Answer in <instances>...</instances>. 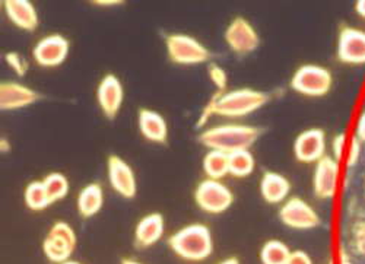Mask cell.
<instances>
[{"label":"cell","mask_w":365,"mask_h":264,"mask_svg":"<svg viewBox=\"0 0 365 264\" xmlns=\"http://www.w3.org/2000/svg\"><path fill=\"white\" fill-rule=\"evenodd\" d=\"M263 130L250 125H220L205 129L199 133L197 140L207 151H221L232 154L242 149H252Z\"/></svg>","instance_id":"1"},{"label":"cell","mask_w":365,"mask_h":264,"mask_svg":"<svg viewBox=\"0 0 365 264\" xmlns=\"http://www.w3.org/2000/svg\"><path fill=\"white\" fill-rule=\"evenodd\" d=\"M170 250L181 260L200 263L214 253V237L203 223H190L182 226L168 238Z\"/></svg>","instance_id":"2"},{"label":"cell","mask_w":365,"mask_h":264,"mask_svg":"<svg viewBox=\"0 0 365 264\" xmlns=\"http://www.w3.org/2000/svg\"><path fill=\"white\" fill-rule=\"evenodd\" d=\"M215 105V115L227 117V119H242L255 114L263 108L270 97L264 91L253 90V88H240L227 93H215L210 97Z\"/></svg>","instance_id":"3"},{"label":"cell","mask_w":365,"mask_h":264,"mask_svg":"<svg viewBox=\"0 0 365 264\" xmlns=\"http://www.w3.org/2000/svg\"><path fill=\"white\" fill-rule=\"evenodd\" d=\"M168 60L177 66H199L210 60L209 48L189 34L174 33L165 37Z\"/></svg>","instance_id":"4"},{"label":"cell","mask_w":365,"mask_h":264,"mask_svg":"<svg viewBox=\"0 0 365 264\" xmlns=\"http://www.w3.org/2000/svg\"><path fill=\"white\" fill-rule=\"evenodd\" d=\"M333 85V76L329 69L320 65H302L299 66L291 80V90L299 95L320 98L329 94Z\"/></svg>","instance_id":"5"},{"label":"cell","mask_w":365,"mask_h":264,"mask_svg":"<svg viewBox=\"0 0 365 264\" xmlns=\"http://www.w3.org/2000/svg\"><path fill=\"white\" fill-rule=\"evenodd\" d=\"M196 206L209 215H221L227 212L234 203L232 190L220 180H202L193 193Z\"/></svg>","instance_id":"6"},{"label":"cell","mask_w":365,"mask_h":264,"mask_svg":"<svg viewBox=\"0 0 365 264\" xmlns=\"http://www.w3.org/2000/svg\"><path fill=\"white\" fill-rule=\"evenodd\" d=\"M76 244L78 237L75 229L68 222L58 221L50 228L41 248L50 263L62 264L71 260L76 250Z\"/></svg>","instance_id":"7"},{"label":"cell","mask_w":365,"mask_h":264,"mask_svg":"<svg viewBox=\"0 0 365 264\" xmlns=\"http://www.w3.org/2000/svg\"><path fill=\"white\" fill-rule=\"evenodd\" d=\"M224 40L227 47L237 56H249L260 46V36L245 16H235L225 28Z\"/></svg>","instance_id":"8"},{"label":"cell","mask_w":365,"mask_h":264,"mask_svg":"<svg viewBox=\"0 0 365 264\" xmlns=\"http://www.w3.org/2000/svg\"><path fill=\"white\" fill-rule=\"evenodd\" d=\"M71 41L58 33L48 34L40 38L33 47L34 62L44 69L62 66L69 57Z\"/></svg>","instance_id":"9"},{"label":"cell","mask_w":365,"mask_h":264,"mask_svg":"<svg viewBox=\"0 0 365 264\" xmlns=\"http://www.w3.org/2000/svg\"><path fill=\"white\" fill-rule=\"evenodd\" d=\"M279 221L294 231H312L322 225L319 213L301 197H289L278 212Z\"/></svg>","instance_id":"10"},{"label":"cell","mask_w":365,"mask_h":264,"mask_svg":"<svg viewBox=\"0 0 365 264\" xmlns=\"http://www.w3.org/2000/svg\"><path fill=\"white\" fill-rule=\"evenodd\" d=\"M107 179L115 194L126 200L135 199L138 194V180L132 165L118 155L107 158Z\"/></svg>","instance_id":"11"},{"label":"cell","mask_w":365,"mask_h":264,"mask_svg":"<svg viewBox=\"0 0 365 264\" xmlns=\"http://www.w3.org/2000/svg\"><path fill=\"white\" fill-rule=\"evenodd\" d=\"M96 97L103 115L114 120L125 102V86L117 75L107 73L98 82Z\"/></svg>","instance_id":"12"},{"label":"cell","mask_w":365,"mask_h":264,"mask_svg":"<svg viewBox=\"0 0 365 264\" xmlns=\"http://www.w3.org/2000/svg\"><path fill=\"white\" fill-rule=\"evenodd\" d=\"M294 157L301 164H317L326 157V133L319 127L301 132L292 144Z\"/></svg>","instance_id":"13"},{"label":"cell","mask_w":365,"mask_h":264,"mask_svg":"<svg viewBox=\"0 0 365 264\" xmlns=\"http://www.w3.org/2000/svg\"><path fill=\"white\" fill-rule=\"evenodd\" d=\"M341 177V167L339 162L326 155L322 158L313 172V191L317 199L329 200L333 199L338 193Z\"/></svg>","instance_id":"14"},{"label":"cell","mask_w":365,"mask_h":264,"mask_svg":"<svg viewBox=\"0 0 365 264\" xmlns=\"http://www.w3.org/2000/svg\"><path fill=\"white\" fill-rule=\"evenodd\" d=\"M336 56L344 65H365V31L352 26L342 28L338 37Z\"/></svg>","instance_id":"15"},{"label":"cell","mask_w":365,"mask_h":264,"mask_svg":"<svg viewBox=\"0 0 365 264\" xmlns=\"http://www.w3.org/2000/svg\"><path fill=\"white\" fill-rule=\"evenodd\" d=\"M41 95L21 82H2L0 83V110L16 111L31 107L38 102Z\"/></svg>","instance_id":"16"},{"label":"cell","mask_w":365,"mask_h":264,"mask_svg":"<svg viewBox=\"0 0 365 264\" xmlns=\"http://www.w3.org/2000/svg\"><path fill=\"white\" fill-rule=\"evenodd\" d=\"M138 129L140 136L155 144H165L168 142V122L165 117L152 108H139L138 111Z\"/></svg>","instance_id":"17"},{"label":"cell","mask_w":365,"mask_h":264,"mask_svg":"<svg viewBox=\"0 0 365 264\" xmlns=\"http://www.w3.org/2000/svg\"><path fill=\"white\" fill-rule=\"evenodd\" d=\"M4 12L12 25L25 33H34L40 25L37 8L29 0H5Z\"/></svg>","instance_id":"18"},{"label":"cell","mask_w":365,"mask_h":264,"mask_svg":"<svg viewBox=\"0 0 365 264\" xmlns=\"http://www.w3.org/2000/svg\"><path fill=\"white\" fill-rule=\"evenodd\" d=\"M260 196L267 203L275 206V204H282L288 200L291 193L289 180L277 171H264L260 179Z\"/></svg>","instance_id":"19"},{"label":"cell","mask_w":365,"mask_h":264,"mask_svg":"<svg viewBox=\"0 0 365 264\" xmlns=\"http://www.w3.org/2000/svg\"><path fill=\"white\" fill-rule=\"evenodd\" d=\"M165 232L164 216L158 212L148 213L135 226V244L140 248L155 245Z\"/></svg>","instance_id":"20"},{"label":"cell","mask_w":365,"mask_h":264,"mask_svg":"<svg viewBox=\"0 0 365 264\" xmlns=\"http://www.w3.org/2000/svg\"><path fill=\"white\" fill-rule=\"evenodd\" d=\"M104 206V189L100 183H89L76 196V209L83 219L94 218Z\"/></svg>","instance_id":"21"},{"label":"cell","mask_w":365,"mask_h":264,"mask_svg":"<svg viewBox=\"0 0 365 264\" xmlns=\"http://www.w3.org/2000/svg\"><path fill=\"white\" fill-rule=\"evenodd\" d=\"M202 168L206 179L222 180L230 175V155L221 151H207L202 161Z\"/></svg>","instance_id":"22"},{"label":"cell","mask_w":365,"mask_h":264,"mask_svg":"<svg viewBox=\"0 0 365 264\" xmlns=\"http://www.w3.org/2000/svg\"><path fill=\"white\" fill-rule=\"evenodd\" d=\"M24 201H25V206L33 212L46 211L53 204L43 181H38V180L31 181L25 187Z\"/></svg>","instance_id":"23"},{"label":"cell","mask_w":365,"mask_h":264,"mask_svg":"<svg viewBox=\"0 0 365 264\" xmlns=\"http://www.w3.org/2000/svg\"><path fill=\"white\" fill-rule=\"evenodd\" d=\"M256 169V158L252 149L230 154V175L234 179H246Z\"/></svg>","instance_id":"24"},{"label":"cell","mask_w":365,"mask_h":264,"mask_svg":"<svg viewBox=\"0 0 365 264\" xmlns=\"http://www.w3.org/2000/svg\"><path fill=\"white\" fill-rule=\"evenodd\" d=\"M41 181H43V184H44V187L48 193V197H50L51 203L63 200L69 194L71 183H69V179L66 177L63 172L51 171L46 175V177Z\"/></svg>","instance_id":"25"},{"label":"cell","mask_w":365,"mask_h":264,"mask_svg":"<svg viewBox=\"0 0 365 264\" xmlns=\"http://www.w3.org/2000/svg\"><path fill=\"white\" fill-rule=\"evenodd\" d=\"M289 247L281 240H269L260 248L262 264H287L291 255Z\"/></svg>","instance_id":"26"},{"label":"cell","mask_w":365,"mask_h":264,"mask_svg":"<svg viewBox=\"0 0 365 264\" xmlns=\"http://www.w3.org/2000/svg\"><path fill=\"white\" fill-rule=\"evenodd\" d=\"M207 76H209L210 83L214 85V88H215V93L222 94V93L228 91L227 90V88H228V73L222 66H220L217 63H209Z\"/></svg>","instance_id":"27"},{"label":"cell","mask_w":365,"mask_h":264,"mask_svg":"<svg viewBox=\"0 0 365 264\" xmlns=\"http://www.w3.org/2000/svg\"><path fill=\"white\" fill-rule=\"evenodd\" d=\"M5 63L8 65V68L18 76V78H25L29 66L26 63V60L24 58V56L18 51H8L5 54Z\"/></svg>","instance_id":"28"},{"label":"cell","mask_w":365,"mask_h":264,"mask_svg":"<svg viewBox=\"0 0 365 264\" xmlns=\"http://www.w3.org/2000/svg\"><path fill=\"white\" fill-rule=\"evenodd\" d=\"M359 155H361V140L354 136V139L349 142V148L346 151V167L352 168L358 164L359 161Z\"/></svg>","instance_id":"29"},{"label":"cell","mask_w":365,"mask_h":264,"mask_svg":"<svg viewBox=\"0 0 365 264\" xmlns=\"http://www.w3.org/2000/svg\"><path fill=\"white\" fill-rule=\"evenodd\" d=\"M345 148H346V134L339 133L334 136L331 140V152H333V158L338 162H341L344 159Z\"/></svg>","instance_id":"30"},{"label":"cell","mask_w":365,"mask_h":264,"mask_svg":"<svg viewBox=\"0 0 365 264\" xmlns=\"http://www.w3.org/2000/svg\"><path fill=\"white\" fill-rule=\"evenodd\" d=\"M354 243L355 248L365 258V222H359L354 228Z\"/></svg>","instance_id":"31"},{"label":"cell","mask_w":365,"mask_h":264,"mask_svg":"<svg viewBox=\"0 0 365 264\" xmlns=\"http://www.w3.org/2000/svg\"><path fill=\"white\" fill-rule=\"evenodd\" d=\"M287 264H313V260L306 251L295 250L291 253Z\"/></svg>","instance_id":"32"},{"label":"cell","mask_w":365,"mask_h":264,"mask_svg":"<svg viewBox=\"0 0 365 264\" xmlns=\"http://www.w3.org/2000/svg\"><path fill=\"white\" fill-rule=\"evenodd\" d=\"M355 136H356L361 142H365V111L359 115V119H358V122H356Z\"/></svg>","instance_id":"33"},{"label":"cell","mask_w":365,"mask_h":264,"mask_svg":"<svg viewBox=\"0 0 365 264\" xmlns=\"http://www.w3.org/2000/svg\"><path fill=\"white\" fill-rule=\"evenodd\" d=\"M11 142H9V139L8 137H0V152L2 154H8V152H11Z\"/></svg>","instance_id":"34"},{"label":"cell","mask_w":365,"mask_h":264,"mask_svg":"<svg viewBox=\"0 0 365 264\" xmlns=\"http://www.w3.org/2000/svg\"><path fill=\"white\" fill-rule=\"evenodd\" d=\"M355 12H356L362 19H365V0H358V2L355 4Z\"/></svg>","instance_id":"35"},{"label":"cell","mask_w":365,"mask_h":264,"mask_svg":"<svg viewBox=\"0 0 365 264\" xmlns=\"http://www.w3.org/2000/svg\"><path fill=\"white\" fill-rule=\"evenodd\" d=\"M96 5H98V6H118V5H123V2H115V0H111V2H110V0H107V2H104V0H100V2H96Z\"/></svg>","instance_id":"36"},{"label":"cell","mask_w":365,"mask_h":264,"mask_svg":"<svg viewBox=\"0 0 365 264\" xmlns=\"http://www.w3.org/2000/svg\"><path fill=\"white\" fill-rule=\"evenodd\" d=\"M218 264H240V260L237 257H228V258L220 261Z\"/></svg>","instance_id":"37"},{"label":"cell","mask_w":365,"mask_h":264,"mask_svg":"<svg viewBox=\"0 0 365 264\" xmlns=\"http://www.w3.org/2000/svg\"><path fill=\"white\" fill-rule=\"evenodd\" d=\"M121 264H142V263L138 260H133V258H123L121 260Z\"/></svg>","instance_id":"38"},{"label":"cell","mask_w":365,"mask_h":264,"mask_svg":"<svg viewBox=\"0 0 365 264\" xmlns=\"http://www.w3.org/2000/svg\"><path fill=\"white\" fill-rule=\"evenodd\" d=\"M341 261H342V264H351V261L348 260L346 254H342V258H341Z\"/></svg>","instance_id":"39"},{"label":"cell","mask_w":365,"mask_h":264,"mask_svg":"<svg viewBox=\"0 0 365 264\" xmlns=\"http://www.w3.org/2000/svg\"><path fill=\"white\" fill-rule=\"evenodd\" d=\"M62 264H82V263L75 261V260H68V261H65V263H62Z\"/></svg>","instance_id":"40"}]
</instances>
